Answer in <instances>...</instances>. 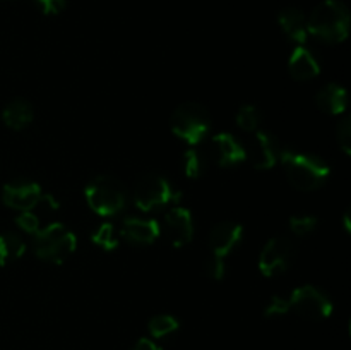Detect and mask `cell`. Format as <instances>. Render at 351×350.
I'll list each match as a JSON object with an SVG mask.
<instances>
[{
    "mask_svg": "<svg viewBox=\"0 0 351 350\" xmlns=\"http://www.w3.org/2000/svg\"><path fill=\"white\" fill-rule=\"evenodd\" d=\"M278 161L283 165L288 182L298 191H315L326 184L331 174V168L324 160L288 148H281Z\"/></svg>",
    "mask_w": 351,
    "mask_h": 350,
    "instance_id": "cell-1",
    "label": "cell"
},
{
    "mask_svg": "<svg viewBox=\"0 0 351 350\" xmlns=\"http://www.w3.org/2000/svg\"><path fill=\"white\" fill-rule=\"evenodd\" d=\"M308 34L324 43H341L350 33L348 7L339 0H324L312 10L307 19Z\"/></svg>",
    "mask_w": 351,
    "mask_h": 350,
    "instance_id": "cell-2",
    "label": "cell"
},
{
    "mask_svg": "<svg viewBox=\"0 0 351 350\" xmlns=\"http://www.w3.org/2000/svg\"><path fill=\"white\" fill-rule=\"evenodd\" d=\"M75 247H77V239L64 223H51L34 233V254L45 263L62 264L74 254Z\"/></svg>",
    "mask_w": 351,
    "mask_h": 350,
    "instance_id": "cell-3",
    "label": "cell"
},
{
    "mask_svg": "<svg viewBox=\"0 0 351 350\" xmlns=\"http://www.w3.org/2000/svg\"><path fill=\"white\" fill-rule=\"evenodd\" d=\"M86 201L99 216H113L125 208L127 196L123 185L112 175H98L86 185Z\"/></svg>",
    "mask_w": 351,
    "mask_h": 350,
    "instance_id": "cell-4",
    "label": "cell"
},
{
    "mask_svg": "<svg viewBox=\"0 0 351 350\" xmlns=\"http://www.w3.org/2000/svg\"><path fill=\"white\" fill-rule=\"evenodd\" d=\"M171 132L185 143L195 146L206 137L211 129V117L202 105L187 102L173 110L170 119Z\"/></svg>",
    "mask_w": 351,
    "mask_h": 350,
    "instance_id": "cell-5",
    "label": "cell"
},
{
    "mask_svg": "<svg viewBox=\"0 0 351 350\" xmlns=\"http://www.w3.org/2000/svg\"><path fill=\"white\" fill-rule=\"evenodd\" d=\"M180 199V192L175 191L170 182L161 175H144L137 180L134 189V202L141 211H154L168 202Z\"/></svg>",
    "mask_w": 351,
    "mask_h": 350,
    "instance_id": "cell-6",
    "label": "cell"
},
{
    "mask_svg": "<svg viewBox=\"0 0 351 350\" xmlns=\"http://www.w3.org/2000/svg\"><path fill=\"white\" fill-rule=\"evenodd\" d=\"M288 302H290V311H295L298 316L307 319L321 321L332 314L331 299L314 285H302L295 288L288 297Z\"/></svg>",
    "mask_w": 351,
    "mask_h": 350,
    "instance_id": "cell-7",
    "label": "cell"
},
{
    "mask_svg": "<svg viewBox=\"0 0 351 350\" xmlns=\"http://www.w3.org/2000/svg\"><path fill=\"white\" fill-rule=\"evenodd\" d=\"M293 257V242L288 237H273L267 240L259 256V271L264 277H276L283 273Z\"/></svg>",
    "mask_w": 351,
    "mask_h": 350,
    "instance_id": "cell-8",
    "label": "cell"
},
{
    "mask_svg": "<svg viewBox=\"0 0 351 350\" xmlns=\"http://www.w3.org/2000/svg\"><path fill=\"white\" fill-rule=\"evenodd\" d=\"M43 199L40 184L27 178H16L3 185L2 201L17 211H31Z\"/></svg>",
    "mask_w": 351,
    "mask_h": 350,
    "instance_id": "cell-9",
    "label": "cell"
},
{
    "mask_svg": "<svg viewBox=\"0 0 351 350\" xmlns=\"http://www.w3.org/2000/svg\"><path fill=\"white\" fill-rule=\"evenodd\" d=\"M243 226L237 222H219L218 225L213 226L211 233H209V249H211V256L221 257L225 259L242 240Z\"/></svg>",
    "mask_w": 351,
    "mask_h": 350,
    "instance_id": "cell-10",
    "label": "cell"
},
{
    "mask_svg": "<svg viewBox=\"0 0 351 350\" xmlns=\"http://www.w3.org/2000/svg\"><path fill=\"white\" fill-rule=\"evenodd\" d=\"M165 230L173 247H184L194 237V222L187 208L175 206L165 216Z\"/></svg>",
    "mask_w": 351,
    "mask_h": 350,
    "instance_id": "cell-11",
    "label": "cell"
},
{
    "mask_svg": "<svg viewBox=\"0 0 351 350\" xmlns=\"http://www.w3.org/2000/svg\"><path fill=\"white\" fill-rule=\"evenodd\" d=\"M120 235L137 246H149L160 237V223L153 218L127 216L120 226Z\"/></svg>",
    "mask_w": 351,
    "mask_h": 350,
    "instance_id": "cell-12",
    "label": "cell"
},
{
    "mask_svg": "<svg viewBox=\"0 0 351 350\" xmlns=\"http://www.w3.org/2000/svg\"><path fill=\"white\" fill-rule=\"evenodd\" d=\"M280 150L278 146L276 137L266 130H256V137L252 141V151L247 154L250 156L252 165L257 170H269L276 165L278 158H280Z\"/></svg>",
    "mask_w": 351,
    "mask_h": 350,
    "instance_id": "cell-13",
    "label": "cell"
},
{
    "mask_svg": "<svg viewBox=\"0 0 351 350\" xmlns=\"http://www.w3.org/2000/svg\"><path fill=\"white\" fill-rule=\"evenodd\" d=\"M213 151L219 167H233L247 160V150L233 134L219 132L213 137Z\"/></svg>",
    "mask_w": 351,
    "mask_h": 350,
    "instance_id": "cell-14",
    "label": "cell"
},
{
    "mask_svg": "<svg viewBox=\"0 0 351 350\" xmlns=\"http://www.w3.org/2000/svg\"><path fill=\"white\" fill-rule=\"evenodd\" d=\"M288 71H290L291 78L297 79V81H308V79H314L321 74L317 58L305 47L295 48L293 54L290 55V60H288Z\"/></svg>",
    "mask_w": 351,
    "mask_h": 350,
    "instance_id": "cell-15",
    "label": "cell"
},
{
    "mask_svg": "<svg viewBox=\"0 0 351 350\" xmlns=\"http://www.w3.org/2000/svg\"><path fill=\"white\" fill-rule=\"evenodd\" d=\"M278 23L283 33L290 38L291 41L298 45H304L308 38L307 30V17L300 9L295 7H287L278 14Z\"/></svg>",
    "mask_w": 351,
    "mask_h": 350,
    "instance_id": "cell-16",
    "label": "cell"
},
{
    "mask_svg": "<svg viewBox=\"0 0 351 350\" xmlns=\"http://www.w3.org/2000/svg\"><path fill=\"white\" fill-rule=\"evenodd\" d=\"M315 103H317L319 110H322L324 113L329 115H339L346 110L348 105V95H346V89L341 84H336V82H329L326 84L321 91L315 96Z\"/></svg>",
    "mask_w": 351,
    "mask_h": 350,
    "instance_id": "cell-17",
    "label": "cell"
},
{
    "mask_svg": "<svg viewBox=\"0 0 351 350\" xmlns=\"http://www.w3.org/2000/svg\"><path fill=\"white\" fill-rule=\"evenodd\" d=\"M34 110L27 100L16 98L10 103H7L2 112V120L9 129L23 130L33 122Z\"/></svg>",
    "mask_w": 351,
    "mask_h": 350,
    "instance_id": "cell-18",
    "label": "cell"
},
{
    "mask_svg": "<svg viewBox=\"0 0 351 350\" xmlns=\"http://www.w3.org/2000/svg\"><path fill=\"white\" fill-rule=\"evenodd\" d=\"M24 250H26V244L17 233H0V266H7L9 263L23 257Z\"/></svg>",
    "mask_w": 351,
    "mask_h": 350,
    "instance_id": "cell-19",
    "label": "cell"
},
{
    "mask_svg": "<svg viewBox=\"0 0 351 350\" xmlns=\"http://www.w3.org/2000/svg\"><path fill=\"white\" fill-rule=\"evenodd\" d=\"M178 326H180L178 319L170 314L153 316V318L149 319V323H147V329H149L153 338H165V336L177 331Z\"/></svg>",
    "mask_w": 351,
    "mask_h": 350,
    "instance_id": "cell-20",
    "label": "cell"
},
{
    "mask_svg": "<svg viewBox=\"0 0 351 350\" xmlns=\"http://www.w3.org/2000/svg\"><path fill=\"white\" fill-rule=\"evenodd\" d=\"M237 126L245 132H256L261 126V112L256 105H242L237 110Z\"/></svg>",
    "mask_w": 351,
    "mask_h": 350,
    "instance_id": "cell-21",
    "label": "cell"
},
{
    "mask_svg": "<svg viewBox=\"0 0 351 350\" xmlns=\"http://www.w3.org/2000/svg\"><path fill=\"white\" fill-rule=\"evenodd\" d=\"M91 240L96 246L101 247V249L105 250H113L119 246V240H117L115 230H113L112 223H103V225H99L98 229L93 232Z\"/></svg>",
    "mask_w": 351,
    "mask_h": 350,
    "instance_id": "cell-22",
    "label": "cell"
},
{
    "mask_svg": "<svg viewBox=\"0 0 351 350\" xmlns=\"http://www.w3.org/2000/svg\"><path fill=\"white\" fill-rule=\"evenodd\" d=\"M182 167H184V174L187 178L201 177L202 170H204V163H202V156L199 154V151L195 148H191V150L185 151Z\"/></svg>",
    "mask_w": 351,
    "mask_h": 350,
    "instance_id": "cell-23",
    "label": "cell"
},
{
    "mask_svg": "<svg viewBox=\"0 0 351 350\" xmlns=\"http://www.w3.org/2000/svg\"><path fill=\"white\" fill-rule=\"evenodd\" d=\"M290 230L298 237H305L312 233L317 226V218L312 215H295L290 218Z\"/></svg>",
    "mask_w": 351,
    "mask_h": 350,
    "instance_id": "cell-24",
    "label": "cell"
},
{
    "mask_svg": "<svg viewBox=\"0 0 351 350\" xmlns=\"http://www.w3.org/2000/svg\"><path fill=\"white\" fill-rule=\"evenodd\" d=\"M336 139L345 154H351V122L348 117H345L336 127Z\"/></svg>",
    "mask_w": 351,
    "mask_h": 350,
    "instance_id": "cell-25",
    "label": "cell"
},
{
    "mask_svg": "<svg viewBox=\"0 0 351 350\" xmlns=\"http://www.w3.org/2000/svg\"><path fill=\"white\" fill-rule=\"evenodd\" d=\"M290 311V302L288 299L280 297V295H274L273 299L269 301V304L266 305L264 309V316L267 318H274V316H283Z\"/></svg>",
    "mask_w": 351,
    "mask_h": 350,
    "instance_id": "cell-26",
    "label": "cell"
},
{
    "mask_svg": "<svg viewBox=\"0 0 351 350\" xmlns=\"http://www.w3.org/2000/svg\"><path fill=\"white\" fill-rule=\"evenodd\" d=\"M206 275L213 280H223V277H225V259L209 256L208 261H206Z\"/></svg>",
    "mask_w": 351,
    "mask_h": 350,
    "instance_id": "cell-27",
    "label": "cell"
},
{
    "mask_svg": "<svg viewBox=\"0 0 351 350\" xmlns=\"http://www.w3.org/2000/svg\"><path fill=\"white\" fill-rule=\"evenodd\" d=\"M16 225L27 233H36L40 230V222L31 211H21V215L16 218Z\"/></svg>",
    "mask_w": 351,
    "mask_h": 350,
    "instance_id": "cell-28",
    "label": "cell"
},
{
    "mask_svg": "<svg viewBox=\"0 0 351 350\" xmlns=\"http://www.w3.org/2000/svg\"><path fill=\"white\" fill-rule=\"evenodd\" d=\"M34 2H36V5L40 7L43 14H47V16H57V14H60L65 9L67 0H34Z\"/></svg>",
    "mask_w": 351,
    "mask_h": 350,
    "instance_id": "cell-29",
    "label": "cell"
},
{
    "mask_svg": "<svg viewBox=\"0 0 351 350\" xmlns=\"http://www.w3.org/2000/svg\"><path fill=\"white\" fill-rule=\"evenodd\" d=\"M132 350H161V349L156 345V343L153 342V340L139 338V340H137L136 345H134Z\"/></svg>",
    "mask_w": 351,
    "mask_h": 350,
    "instance_id": "cell-30",
    "label": "cell"
},
{
    "mask_svg": "<svg viewBox=\"0 0 351 350\" xmlns=\"http://www.w3.org/2000/svg\"><path fill=\"white\" fill-rule=\"evenodd\" d=\"M345 230H346V232H348V233L351 232V225H350V209L345 213Z\"/></svg>",
    "mask_w": 351,
    "mask_h": 350,
    "instance_id": "cell-31",
    "label": "cell"
}]
</instances>
